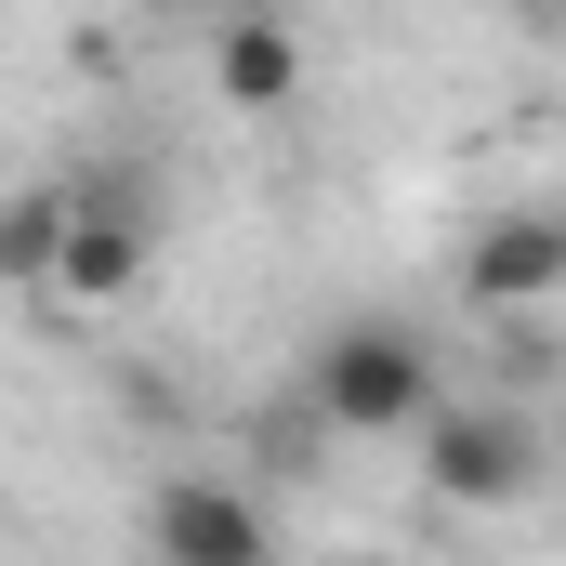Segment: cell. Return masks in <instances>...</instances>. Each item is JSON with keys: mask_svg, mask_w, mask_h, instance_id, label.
<instances>
[{"mask_svg": "<svg viewBox=\"0 0 566 566\" xmlns=\"http://www.w3.org/2000/svg\"><path fill=\"white\" fill-rule=\"evenodd\" d=\"M461 303L474 316H541V303H566V211H488L461 238Z\"/></svg>", "mask_w": 566, "mask_h": 566, "instance_id": "obj_5", "label": "cell"}, {"mask_svg": "<svg viewBox=\"0 0 566 566\" xmlns=\"http://www.w3.org/2000/svg\"><path fill=\"white\" fill-rule=\"evenodd\" d=\"M145 251H158L145 185H66V264H53L66 303H133V290H145Z\"/></svg>", "mask_w": 566, "mask_h": 566, "instance_id": "obj_4", "label": "cell"}, {"mask_svg": "<svg viewBox=\"0 0 566 566\" xmlns=\"http://www.w3.org/2000/svg\"><path fill=\"white\" fill-rule=\"evenodd\" d=\"M422 488L448 514H501L541 488V422L527 409H434L422 422Z\"/></svg>", "mask_w": 566, "mask_h": 566, "instance_id": "obj_2", "label": "cell"}, {"mask_svg": "<svg viewBox=\"0 0 566 566\" xmlns=\"http://www.w3.org/2000/svg\"><path fill=\"white\" fill-rule=\"evenodd\" d=\"M211 80H224V106H290V93H303V40L251 13V27L211 40Z\"/></svg>", "mask_w": 566, "mask_h": 566, "instance_id": "obj_7", "label": "cell"}, {"mask_svg": "<svg viewBox=\"0 0 566 566\" xmlns=\"http://www.w3.org/2000/svg\"><path fill=\"white\" fill-rule=\"evenodd\" d=\"M303 409H316L329 434H422L434 409H448L434 343H422V329H396V316L329 329V343H316V369H303Z\"/></svg>", "mask_w": 566, "mask_h": 566, "instance_id": "obj_1", "label": "cell"}, {"mask_svg": "<svg viewBox=\"0 0 566 566\" xmlns=\"http://www.w3.org/2000/svg\"><path fill=\"white\" fill-rule=\"evenodd\" d=\"M66 264V185H0V290H53Z\"/></svg>", "mask_w": 566, "mask_h": 566, "instance_id": "obj_6", "label": "cell"}, {"mask_svg": "<svg viewBox=\"0 0 566 566\" xmlns=\"http://www.w3.org/2000/svg\"><path fill=\"white\" fill-rule=\"evenodd\" d=\"M145 554H158V566H277V527H264L251 488L171 474V488H145Z\"/></svg>", "mask_w": 566, "mask_h": 566, "instance_id": "obj_3", "label": "cell"}]
</instances>
